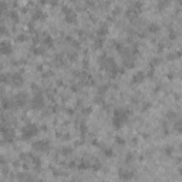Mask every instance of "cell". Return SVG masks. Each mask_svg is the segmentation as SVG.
I'll return each instance as SVG.
<instances>
[{"instance_id":"8fae6325","label":"cell","mask_w":182,"mask_h":182,"mask_svg":"<svg viewBox=\"0 0 182 182\" xmlns=\"http://www.w3.org/2000/svg\"><path fill=\"white\" fill-rule=\"evenodd\" d=\"M63 10H64L65 20H67L68 23H76V20H77V13H76L73 9H70V7H63Z\"/></svg>"},{"instance_id":"ffe728a7","label":"cell","mask_w":182,"mask_h":182,"mask_svg":"<svg viewBox=\"0 0 182 182\" xmlns=\"http://www.w3.org/2000/svg\"><path fill=\"white\" fill-rule=\"evenodd\" d=\"M164 152H165V155H172V152H174V147L172 145H167L165 147V149H164Z\"/></svg>"},{"instance_id":"d6986e66","label":"cell","mask_w":182,"mask_h":182,"mask_svg":"<svg viewBox=\"0 0 182 182\" xmlns=\"http://www.w3.org/2000/svg\"><path fill=\"white\" fill-rule=\"evenodd\" d=\"M43 17H44V13H43L41 10H36L34 14H33V19H34V20H37V19H43Z\"/></svg>"},{"instance_id":"1f68e13d","label":"cell","mask_w":182,"mask_h":182,"mask_svg":"<svg viewBox=\"0 0 182 182\" xmlns=\"http://www.w3.org/2000/svg\"><path fill=\"white\" fill-rule=\"evenodd\" d=\"M179 174H181V175H182V167H181V168H179Z\"/></svg>"},{"instance_id":"30bf717a","label":"cell","mask_w":182,"mask_h":182,"mask_svg":"<svg viewBox=\"0 0 182 182\" xmlns=\"http://www.w3.org/2000/svg\"><path fill=\"white\" fill-rule=\"evenodd\" d=\"M1 132H3V141H4V142H13L14 131L12 130V128L3 127V128H1Z\"/></svg>"},{"instance_id":"7a4b0ae2","label":"cell","mask_w":182,"mask_h":182,"mask_svg":"<svg viewBox=\"0 0 182 182\" xmlns=\"http://www.w3.org/2000/svg\"><path fill=\"white\" fill-rule=\"evenodd\" d=\"M37 134H39V127L36 124L30 122V124H27V125L23 127V130H22V138L23 140H30V138L36 137Z\"/></svg>"},{"instance_id":"9a60e30c","label":"cell","mask_w":182,"mask_h":182,"mask_svg":"<svg viewBox=\"0 0 182 182\" xmlns=\"http://www.w3.org/2000/svg\"><path fill=\"white\" fill-rule=\"evenodd\" d=\"M103 154H104L107 158L114 156V148H111V147H104V148H103Z\"/></svg>"},{"instance_id":"f546056e","label":"cell","mask_w":182,"mask_h":182,"mask_svg":"<svg viewBox=\"0 0 182 182\" xmlns=\"http://www.w3.org/2000/svg\"><path fill=\"white\" fill-rule=\"evenodd\" d=\"M17 40H19V41H22V40H26V36H24V34H20V36L17 37Z\"/></svg>"},{"instance_id":"7402d4cb","label":"cell","mask_w":182,"mask_h":182,"mask_svg":"<svg viewBox=\"0 0 182 182\" xmlns=\"http://www.w3.org/2000/svg\"><path fill=\"white\" fill-rule=\"evenodd\" d=\"M115 142H117L118 145H125V140H124L121 135H117V137H115Z\"/></svg>"},{"instance_id":"5bb4252c","label":"cell","mask_w":182,"mask_h":182,"mask_svg":"<svg viewBox=\"0 0 182 182\" xmlns=\"http://www.w3.org/2000/svg\"><path fill=\"white\" fill-rule=\"evenodd\" d=\"M107 31H108V26H107V24H103V26L98 27V30H97V36L104 39V36L107 34Z\"/></svg>"},{"instance_id":"4dcf8cb0","label":"cell","mask_w":182,"mask_h":182,"mask_svg":"<svg viewBox=\"0 0 182 182\" xmlns=\"http://www.w3.org/2000/svg\"><path fill=\"white\" fill-rule=\"evenodd\" d=\"M149 103H145V104H144V107H142V110H147V108H149Z\"/></svg>"},{"instance_id":"4fadbf2b","label":"cell","mask_w":182,"mask_h":182,"mask_svg":"<svg viewBox=\"0 0 182 182\" xmlns=\"http://www.w3.org/2000/svg\"><path fill=\"white\" fill-rule=\"evenodd\" d=\"M147 30H148V33H152V34H155V33H158V31H159V24H158L156 22H151V23H148Z\"/></svg>"},{"instance_id":"d6a6232c","label":"cell","mask_w":182,"mask_h":182,"mask_svg":"<svg viewBox=\"0 0 182 182\" xmlns=\"http://www.w3.org/2000/svg\"><path fill=\"white\" fill-rule=\"evenodd\" d=\"M71 182H77V181H71Z\"/></svg>"},{"instance_id":"f1b7e54d","label":"cell","mask_w":182,"mask_h":182,"mask_svg":"<svg viewBox=\"0 0 182 182\" xmlns=\"http://www.w3.org/2000/svg\"><path fill=\"white\" fill-rule=\"evenodd\" d=\"M168 118H174L175 117V111H168V115H167Z\"/></svg>"},{"instance_id":"e0dca14e","label":"cell","mask_w":182,"mask_h":182,"mask_svg":"<svg viewBox=\"0 0 182 182\" xmlns=\"http://www.w3.org/2000/svg\"><path fill=\"white\" fill-rule=\"evenodd\" d=\"M78 168L80 169H87V168H91V162L85 161V159H81V162L78 164Z\"/></svg>"},{"instance_id":"44dd1931","label":"cell","mask_w":182,"mask_h":182,"mask_svg":"<svg viewBox=\"0 0 182 182\" xmlns=\"http://www.w3.org/2000/svg\"><path fill=\"white\" fill-rule=\"evenodd\" d=\"M44 44H47L49 47H51V46H53V39L50 37V36H49V34L44 37Z\"/></svg>"},{"instance_id":"5b68a950","label":"cell","mask_w":182,"mask_h":182,"mask_svg":"<svg viewBox=\"0 0 182 182\" xmlns=\"http://www.w3.org/2000/svg\"><path fill=\"white\" fill-rule=\"evenodd\" d=\"M33 148L40 152H46L50 149V141L49 140H36L33 142Z\"/></svg>"},{"instance_id":"8992f818","label":"cell","mask_w":182,"mask_h":182,"mask_svg":"<svg viewBox=\"0 0 182 182\" xmlns=\"http://www.w3.org/2000/svg\"><path fill=\"white\" fill-rule=\"evenodd\" d=\"M12 100H13V105L23 107V105H26V103L28 101V97H27L26 92H17Z\"/></svg>"},{"instance_id":"d4e9b609","label":"cell","mask_w":182,"mask_h":182,"mask_svg":"<svg viewBox=\"0 0 182 182\" xmlns=\"http://www.w3.org/2000/svg\"><path fill=\"white\" fill-rule=\"evenodd\" d=\"M103 43H104V39H103V37H98V39L95 40V46H97V47H101Z\"/></svg>"},{"instance_id":"603a6c76","label":"cell","mask_w":182,"mask_h":182,"mask_svg":"<svg viewBox=\"0 0 182 182\" xmlns=\"http://www.w3.org/2000/svg\"><path fill=\"white\" fill-rule=\"evenodd\" d=\"M132 159H134V155H132V154H127V156H125V158H124V161H125V164H131V162H132Z\"/></svg>"},{"instance_id":"484cf974","label":"cell","mask_w":182,"mask_h":182,"mask_svg":"<svg viewBox=\"0 0 182 182\" xmlns=\"http://www.w3.org/2000/svg\"><path fill=\"white\" fill-rule=\"evenodd\" d=\"M169 39H176V33H175V30H169Z\"/></svg>"},{"instance_id":"6da1fadb","label":"cell","mask_w":182,"mask_h":182,"mask_svg":"<svg viewBox=\"0 0 182 182\" xmlns=\"http://www.w3.org/2000/svg\"><path fill=\"white\" fill-rule=\"evenodd\" d=\"M131 115V111L128 108H115L114 110V115H113V125L115 128H121Z\"/></svg>"},{"instance_id":"9c48e42d","label":"cell","mask_w":182,"mask_h":182,"mask_svg":"<svg viewBox=\"0 0 182 182\" xmlns=\"http://www.w3.org/2000/svg\"><path fill=\"white\" fill-rule=\"evenodd\" d=\"M12 51H13L12 43L7 41V40H3V41L0 43V53H1L3 56H9V54H12Z\"/></svg>"},{"instance_id":"7c38bea8","label":"cell","mask_w":182,"mask_h":182,"mask_svg":"<svg viewBox=\"0 0 182 182\" xmlns=\"http://www.w3.org/2000/svg\"><path fill=\"white\" fill-rule=\"evenodd\" d=\"M145 80V73L144 71H137L134 76H132V84H140Z\"/></svg>"},{"instance_id":"cb8c5ba5","label":"cell","mask_w":182,"mask_h":182,"mask_svg":"<svg viewBox=\"0 0 182 182\" xmlns=\"http://www.w3.org/2000/svg\"><path fill=\"white\" fill-rule=\"evenodd\" d=\"M9 17H10L12 20H14V22H17V19H19V17H17V13H16V12H13V10L9 13Z\"/></svg>"},{"instance_id":"2e32d148","label":"cell","mask_w":182,"mask_h":182,"mask_svg":"<svg viewBox=\"0 0 182 182\" xmlns=\"http://www.w3.org/2000/svg\"><path fill=\"white\" fill-rule=\"evenodd\" d=\"M174 130L176 131L178 134H182V118H179V119L175 121V124H174Z\"/></svg>"},{"instance_id":"4316f807","label":"cell","mask_w":182,"mask_h":182,"mask_svg":"<svg viewBox=\"0 0 182 182\" xmlns=\"http://www.w3.org/2000/svg\"><path fill=\"white\" fill-rule=\"evenodd\" d=\"M71 151H73V149L68 148V147H64V148H63V154H65V155H67V154H71Z\"/></svg>"},{"instance_id":"52a82bcc","label":"cell","mask_w":182,"mask_h":182,"mask_svg":"<svg viewBox=\"0 0 182 182\" xmlns=\"http://www.w3.org/2000/svg\"><path fill=\"white\" fill-rule=\"evenodd\" d=\"M31 107H33L34 110H41V108L44 107V97H43L41 92H37V94L33 97V100H31Z\"/></svg>"},{"instance_id":"3957f363","label":"cell","mask_w":182,"mask_h":182,"mask_svg":"<svg viewBox=\"0 0 182 182\" xmlns=\"http://www.w3.org/2000/svg\"><path fill=\"white\" fill-rule=\"evenodd\" d=\"M9 83H10L13 87H20V85H23V83H24V77H23L22 73L16 71L13 74H9Z\"/></svg>"},{"instance_id":"ac0fdd59","label":"cell","mask_w":182,"mask_h":182,"mask_svg":"<svg viewBox=\"0 0 182 182\" xmlns=\"http://www.w3.org/2000/svg\"><path fill=\"white\" fill-rule=\"evenodd\" d=\"M3 108H10V107H12V105H13V100H12V98H10V100H9V98H3Z\"/></svg>"},{"instance_id":"83f0119b","label":"cell","mask_w":182,"mask_h":182,"mask_svg":"<svg viewBox=\"0 0 182 182\" xmlns=\"http://www.w3.org/2000/svg\"><path fill=\"white\" fill-rule=\"evenodd\" d=\"M105 90H107V85H103V87H100V88H98V92H100V94H104Z\"/></svg>"},{"instance_id":"277c9868","label":"cell","mask_w":182,"mask_h":182,"mask_svg":"<svg viewBox=\"0 0 182 182\" xmlns=\"http://www.w3.org/2000/svg\"><path fill=\"white\" fill-rule=\"evenodd\" d=\"M134 175H135V172L130 168H124V167H121V168L118 169V178L121 179V181H131L132 178H134Z\"/></svg>"},{"instance_id":"ba28073f","label":"cell","mask_w":182,"mask_h":182,"mask_svg":"<svg viewBox=\"0 0 182 182\" xmlns=\"http://www.w3.org/2000/svg\"><path fill=\"white\" fill-rule=\"evenodd\" d=\"M141 7H142V3L141 1H134L131 3V6L127 9V14L128 16H135L141 12Z\"/></svg>"}]
</instances>
